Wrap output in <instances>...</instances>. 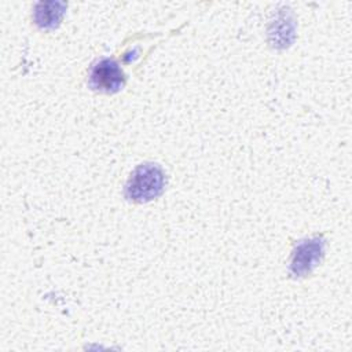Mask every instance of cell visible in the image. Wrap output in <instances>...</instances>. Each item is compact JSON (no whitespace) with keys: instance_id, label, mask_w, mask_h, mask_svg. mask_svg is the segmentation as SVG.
<instances>
[{"instance_id":"2","label":"cell","mask_w":352,"mask_h":352,"mask_svg":"<svg viewBox=\"0 0 352 352\" xmlns=\"http://www.w3.org/2000/svg\"><path fill=\"white\" fill-rule=\"evenodd\" d=\"M125 77L122 70L110 59L98 62L89 74V84L94 89L103 92H116L124 85Z\"/></svg>"},{"instance_id":"1","label":"cell","mask_w":352,"mask_h":352,"mask_svg":"<svg viewBox=\"0 0 352 352\" xmlns=\"http://www.w3.org/2000/svg\"><path fill=\"white\" fill-rule=\"evenodd\" d=\"M164 173L157 165H140L132 173L126 184V195L133 201H148L161 194Z\"/></svg>"}]
</instances>
